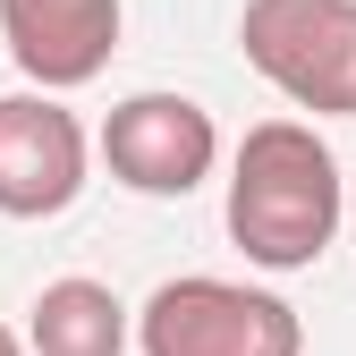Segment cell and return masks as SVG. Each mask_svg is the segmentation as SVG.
<instances>
[{"label": "cell", "instance_id": "ba28073f", "mask_svg": "<svg viewBox=\"0 0 356 356\" xmlns=\"http://www.w3.org/2000/svg\"><path fill=\"white\" fill-rule=\"evenodd\" d=\"M0 356H26V348H17V331H9V323H0Z\"/></svg>", "mask_w": 356, "mask_h": 356}, {"label": "cell", "instance_id": "8992f818", "mask_svg": "<svg viewBox=\"0 0 356 356\" xmlns=\"http://www.w3.org/2000/svg\"><path fill=\"white\" fill-rule=\"evenodd\" d=\"M0 34L42 94H68V85H94L111 68L119 0H0Z\"/></svg>", "mask_w": 356, "mask_h": 356}, {"label": "cell", "instance_id": "7a4b0ae2", "mask_svg": "<svg viewBox=\"0 0 356 356\" xmlns=\"http://www.w3.org/2000/svg\"><path fill=\"white\" fill-rule=\"evenodd\" d=\"M246 68L314 119H356V0H246Z\"/></svg>", "mask_w": 356, "mask_h": 356}, {"label": "cell", "instance_id": "3957f363", "mask_svg": "<svg viewBox=\"0 0 356 356\" xmlns=\"http://www.w3.org/2000/svg\"><path fill=\"white\" fill-rule=\"evenodd\" d=\"M136 348L145 356H305V323L272 289L187 272V280H161L145 297Z\"/></svg>", "mask_w": 356, "mask_h": 356}, {"label": "cell", "instance_id": "5b68a950", "mask_svg": "<svg viewBox=\"0 0 356 356\" xmlns=\"http://www.w3.org/2000/svg\"><path fill=\"white\" fill-rule=\"evenodd\" d=\"M85 195V127L51 94H0V212L51 220Z\"/></svg>", "mask_w": 356, "mask_h": 356}, {"label": "cell", "instance_id": "277c9868", "mask_svg": "<svg viewBox=\"0 0 356 356\" xmlns=\"http://www.w3.org/2000/svg\"><path fill=\"white\" fill-rule=\"evenodd\" d=\"M212 111L195 94H127L111 119H102V161L127 195H195L212 178Z\"/></svg>", "mask_w": 356, "mask_h": 356}, {"label": "cell", "instance_id": "6da1fadb", "mask_svg": "<svg viewBox=\"0 0 356 356\" xmlns=\"http://www.w3.org/2000/svg\"><path fill=\"white\" fill-rule=\"evenodd\" d=\"M229 238L263 272H305L339 238V153L305 119H263L229 161Z\"/></svg>", "mask_w": 356, "mask_h": 356}, {"label": "cell", "instance_id": "52a82bcc", "mask_svg": "<svg viewBox=\"0 0 356 356\" xmlns=\"http://www.w3.org/2000/svg\"><path fill=\"white\" fill-rule=\"evenodd\" d=\"M34 356H127V305L102 280H51L26 323Z\"/></svg>", "mask_w": 356, "mask_h": 356}]
</instances>
